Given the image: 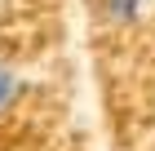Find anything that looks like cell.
<instances>
[{"label": "cell", "mask_w": 155, "mask_h": 151, "mask_svg": "<svg viewBox=\"0 0 155 151\" xmlns=\"http://www.w3.org/2000/svg\"><path fill=\"white\" fill-rule=\"evenodd\" d=\"M146 9H151V0H102V18L111 27H133L142 22Z\"/></svg>", "instance_id": "1"}, {"label": "cell", "mask_w": 155, "mask_h": 151, "mask_svg": "<svg viewBox=\"0 0 155 151\" xmlns=\"http://www.w3.org/2000/svg\"><path fill=\"white\" fill-rule=\"evenodd\" d=\"M22 89H27V80L18 76V71H9V67H0V111H9L18 98H22Z\"/></svg>", "instance_id": "2"}]
</instances>
